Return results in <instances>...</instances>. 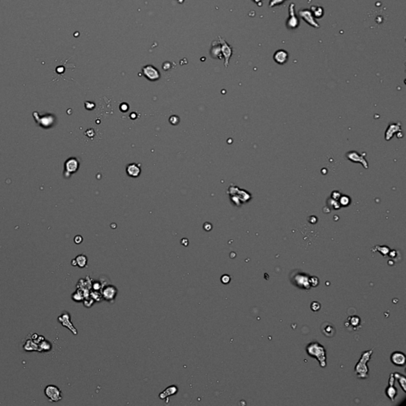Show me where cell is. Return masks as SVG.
I'll return each instance as SVG.
<instances>
[{
    "label": "cell",
    "mask_w": 406,
    "mask_h": 406,
    "mask_svg": "<svg viewBox=\"0 0 406 406\" xmlns=\"http://www.w3.org/2000/svg\"><path fill=\"white\" fill-rule=\"evenodd\" d=\"M305 351L309 356L315 358L318 361L320 366L322 368H325L327 366L326 362V351L323 345L318 342H311L307 344Z\"/></svg>",
    "instance_id": "1"
},
{
    "label": "cell",
    "mask_w": 406,
    "mask_h": 406,
    "mask_svg": "<svg viewBox=\"0 0 406 406\" xmlns=\"http://www.w3.org/2000/svg\"><path fill=\"white\" fill-rule=\"evenodd\" d=\"M372 354H373V349L368 350L362 353L360 359L355 366V372L358 379H366L369 377V368L367 363L370 359Z\"/></svg>",
    "instance_id": "2"
},
{
    "label": "cell",
    "mask_w": 406,
    "mask_h": 406,
    "mask_svg": "<svg viewBox=\"0 0 406 406\" xmlns=\"http://www.w3.org/2000/svg\"><path fill=\"white\" fill-rule=\"evenodd\" d=\"M291 283L300 289H303L305 291H309L311 288L309 283V276L304 272L299 270H296V272L292 271L291 273Z\"/></svg>",
    "instance_id": "3"
},
{
    "label": "cell",
    "mask_w": 406,
    "mask_h": 406,
    "mask_svg": "<svg viewBox=\"0 0 406 406\" xmlns=\"http://www.w3.org/2000/svg\"><path fill=\"white\" fill-rule=\"evenodd\" d=\"M44 393L46 397H48V401L51 402H57L63 398L61 390L54 385H48L46 386Z\"/></svg>",
    "instance_id": "4"
},
{
    "label": "cell",
    "mask_w": 406,
    "mask_h": 406,
    "mask_svg": "<svg viewBox=\"0 0 406 406\" xmlns=\"http://www.w3.org/2000/svg\"><path fill=\"white\" fill-rule=\"evenodd\" d=\"M218 41L220 43V49H221V54L222 58L224 60V66L227 68L229 63V60L232 55V48L231 46L226 42V40L223 39L222 37H218Z\"/></svg>",
    "instance_id": "5"
},
{
    "label": "cell",
    "mask_w": 406,
    "mask_h": 406,
    "mask_svg": "<svg viewBox=\"0 0 406 406\" xmlns=\"http://www.w3.org/2000/svg\"><path fill=\"white\" fill-rule=\"evenodd\" d=\"M294 3L290 4L289 6V12H290V16L287 21V27L289 30H295L299 26V19L295 15L294 12Z\"/></svg>",
    "instance_id": "6"
},
{
    "label": "cell",
    "mask_w": 406,
    "mask_h": 406,
    "mask_svg": "<svg viewBox=\"0 0 406 406\" xmlns=\"http://www.w3.org/2000/svg\"><path fill=\"white\" fill-rule=\"evenodd\" d=\"M58 321L61 324V325L69 329L74 335H77V330L71 321V316L68 312H65L62 315H61L58 317Z\"/></svg>",
    "instance_id": "7"
},
{
    "label": "cell",
    "mask_w": 406,
    "mask_h": 406,
    "mask_svg": "<svg viewBox=\"0 0 406 406\" xmlns=\"http://www.w3.org/2000/svg\"><path fill=\"white\" fill-rule=\"evenodd\" d=\"M298 15H299L301 19H303L304 21H305L309 26H312V27L314 28L320 27V25L318 24L317 22H316L314 17L312 16V12H311L310 10H308V9L301 10H299V12H298Z\"/></svg>",
    "instance_id": "8"
},
{
    "label": "cell",
    "mask_w": 406,
    "mask_h": 406,
    "mask_svg": "<svg viewBox=\"0 0 406 406\" xmlns=\"http://www.w3.org/2000/svg\"><path fill=\"white\" fill-rule=\"evenodd\" d=\"M142 72H143L144 75L151 81L158 80L160 77V72L157 70V68L153 67V65H147V66L144 67L142 69Z\"/></svg>",
    "instance_id": "9"
},
{
    "label": "cell",
    "mask_w": 406,
    "mask_h": 406,
    "mask_svg": "<svg viewBox=\"0 0 406 406\" xmlns=\"http://www.w3.org/2000/svg\"><path fill=\"white\" fill-rule=\"evenodd\" d=\"M103 289L102 291V295L103 298L108 301H112V300H114L116 298V295L118 294V289L116 288L113 285H107L103 286Z\"/></svg>",
    "instance_id": "10"
},
{
    "label": "cell",
    "mask_w": 406,
    "mask_h": 406,
    "mask_svg": "<svg viewBox=\"0 0 406 406\" xmlns=\"http://www.w3.org/2000/svg\"><path fill=\"white\" fill-rule=\"evenodd\" d=\"M390 360L397 366H404L406 363L405 355L401 351H394L391 354Z\"/></svg>",
    "instance_id": "11"
},
{
    "label": "cell",
    "mask_w": 406,
    "mask_h": 406,
    "mask_svg": "<svg viewBox=\"0 0 406 406\" xmlns=\"http://www.w3.org/2000/svg\"><path fill=\"white\" fill-rule=\"evenodd\" d=\"M320 332H321V333L324 336H325L326 337H329V338H332V337L335 336L336 333L335 326L332 324L330 322L328 321L324 322L322 324L321 326H320Z\"/></svg>",
    "instance_id": "12"
},
{
    "label": "cell",
    "mask_w": 406,
    "mask_h": 406,
    "mask_svg": "<svg viewBox=\"0 0 406 406\" xmlns=\"http://www.w3.org/2000/svg\"><path fill=\"white\" fill-rule=\"evenodd\" d=\"M274 61L278 65H284L289 59V54L286 50L278 49L275 52L273 56Z\"/></svg>",
    "instance_id": "13"
},
{
    "label": "cell",
    "mask_w": 406,
    "mask_h": 406,
    "mask_svg": "<svg viewBox=\"0 0 406 406\" xmlns=\"http://www.w3.org/2000/svg\"><path fill=\"white\" fill-rule=\"evenodd\" d=\"M126 171L128 175L131 177H137L138 175H140V167H138L136 164H129L126 168Z\"/></svg>",
    "instance_id": "14"
},
{
    "label": "cell",
    "mask_w": 406,
    "mask_h": 406,
    "mask_svg": "<svg viewBox=\"0 0 406 406\" xmlns=\"http://www.w3.org/2000/svg\"><path fill=\"white\" fill-rule=\"evenodd\" d=\"M177 392H178V388H177V386H169V387L167 388V389H166L163 393H160V398L164 399L167 397H168V396L174 395V394H175Z\"/></svg>",
    "instance_id": "15"
},
{
    "label": "cell",
    "mask_w": 406,
    "mask_h": 406,
    "mask_svg": "<svg viewBox=\"0 0 406 406\" xmlns=\"http://www.w3.org/2000/svg\"><path fill=\"white\" fill-rule=\"evenodd\" d=\"M310 10L312 14V16L314 17V19H320L324 16V9L320 6H312Z\"/></svg>",
    "instance_id": "16"
},
{
    "label": "cell",
    "mask_w": 406,
    "mask_h": 406,
    "mask_svg": "<svg viewBox=\"0 0 406 406\" xmlns=\"http://www.w3.org/2000/svg\"><path fill=\"white\" fill-rule=\"evenodd\" d=\"M66 170L69 172H75L78 168V162L75 159H70L65 164Z\"/></svg>",
    "instance_id": "17"
},
{
    "label": "cell",
    "mask_w": 406,
    "mask_h": 406,
    "mask_svg": "<svg viewBox=\"0 0 406 406\" xmlns=\"http://www.w3.org/2000/svg\"><path fill=\"white\" fill-rule=\"evenodd\" d=\"M386 396L389 398H390L391 401H394V399L397 395V390L395 388L394 385H389V386L386 388Z\"/></svg>",
    "instance_id": "18"
},
{
    "label": "cell",
    "mask_w": 406,
    "mask_h": 406,
    "mask_svg": "<svg viewBox=\"0 0 406 406\" xmlns=\"http://www.w3.org/2000/svg\"><path fill=\"white\" fill-rule=\"evenodd\" d=\"M393 376H394V379H395L398 382L399 384L401 385V389L403 390V391L406 392V379H405V377H404L403 375H401V374L397 373V372L393 374Z\"/></svg>",
    "instance_id": "19"
},
{
    "label": "cell",
    "mask_w": 406,
    "mask_h": 406,
    "mask_svg": "<svg viewBox=\"0 0 406 406\" xmlns=\"http://www.w3.org/2000/svg\"><path fill=\"white\" fill-rule=\"evenodd\" d=\"M24 349L28 351H38L39 350L38 344H36L35 342L33 341V340H29L26 341V344L24 345Z\"/></svg>",
    "instance_id": "20"
},
{
    "label": "cell",
    "mask_w": 406,
    "mask_h": 406,
    "mask_svg": "<svg viewBox=\"0 0 406 406\" xmlns=\"http://www.w3.org/2000/svg\"><path fill=\"white\" fill-rule=\"evenodd\" d=\"M75 260H76V263H77V266L80 267V268H83L87 264V257L85 255H83V254L76 256Z\"/></svg>",
    "instance_id": "21"
},
{
    "label": "cell",
    "mask_w": 406,
    "mask_h": 406,
    "mask_svg": "<svg viewBox=\"0 0 406 406\" xmlns=\"http://www.w3.org/2000/svg\"><path fill=\"white\" fill-rule=\"evenodd\" d=\"M39 351H49L52 348V345L48 341H46L45 340H42L40 344H38Z\"/></svg>",
    "instance_id": "22"
},
{
    "label": "cell",
    "mask_w": 406,
    "mask_h": 406,
    "mask_svg": "<svg viewBox=\"0 0 406 406\" xmlns=\"http://www.w3.org/2000/svg\"><path fill=\"white\" fill-rule=\"evenodd\" d=\"M83 298H84V294H83V292H82V291H79V290H78L77 291H75V292L72 294V299H73L74 301H77V302H79V301H82L83 300Z\"/></svg>",
    "instance_id": "23"
},
{
    "label": "cell",
    "mask_w": 406,
    "mask_h": 406,
    "mask_svg": "<svg viewBox=\"0 0 406 406\" xmlns=\"http://www.w3.org/2000/svg\"><path fill=\"white\" fill-rule=\"evenodd\" d=\"M320 304L317 301H312V303H311L310 308L313 312H318V311L320 309Z\"/></svg>",
    "instance_id": "24"
},
{
    "label": "cell",
    "mask_w": 406,
    "mask_h": 406,
    "mask_svg": "<svg viewBox=\"0 0 406 406\" xmlns=\"http://www.w3.org/2000/svg\"><path fill=\"white\" fill-rule=\"evenodd\" d=\"M286 0H270L269 2V7H274L275 6L282 5Z\"/></svg>",
    "instance_id": "25"
},
{
    "label": "cell",
    "mask_w": 406,
    "mask_h": 406,
    "mask_svg": "<svg viewBox=\"0 0 406 406\" xmlns=\"http://www.w3.org/2000/svg\"><path fill=\"white\" fill-rule=\"evenodd\" d=\"M309 283H310L311 287H317L318 284H319V279H318V278L315 277V276L309 277Z\"/></svg>",
    "instance_id": "26"
},
{
    "label": "cell",
    "mask_w": 406,
    "mask_h": 406,
    "mask_svg": "<svg viewBox=\"0 0 406 406\" xmlns=\"http://www.w3.org/2000/svg\"><path fill=\"white\" fill-rule=\"evenodd\" d=\"M350 322H351V324L353 326H357L359 324V323H360V318L358 317V316H351V317L350 318Z\"/></svg>",
    "instance_id": "27"
},
{
    "label": "cell",
    "mask_w": 406,
    "mask_h": 406,
    "mask_svg": "<svg viewBox=\"0 0 406 406\" xmlns=\"http://www.w3.org/2000/svg\"><path fill=\"white\" fill-rule=\"evenodd\" d=\"M221 281L223 284H228V283H229L230 281H231V278H230V276L228 275V274H224V275L221 276Z\"/></svg>",
    "instance_id": "28"
},
{
    "label": "cell",
    "mask_w": 406,
    "mask_h": 406,
    "mask_svg": "<svg viewBox=\"0 0 406 406\" xmlns=\"http://www.w3.org/2000/svg\"><path fill=\"white\" fill-rule=\"evenodd\" d=\"M103 287V286H102L101 283H98V282H95V283H93V284L91 285L92 288L94 289V291H98V290H100V289H101Z\"/></svg>",
    "instance_id": "29"
},
{
    "label": "cell",
    "mask_w": 406,
    "mask_h": 406,
    "mask_svg": "<svg viewBox=\"0 0 406 406\" xmlns=\"http://www.w3.org/2000/svg\"><path fill=\"white\" fill-rule=\"evenodd\" d=\"M341 200H344V202L341 201V204L343 206H347L350 203V199H348L347 197H343V198H341Z\"/></svg>",
    "instance_id": "30"
},
{
    "label": "cell",
    "mask_w": 406,
    "mask_h": 406,
    "mask_svg": "<svg viewBox=\"0 0 406 406\" xmlns=\"http://www.w3.org/2000/svg\"><path fill=\"white\" fill-rule=\"evenodd\" d=\"M74 241H75V244L79 245V244H81L82 241H83V237L81 236H76L74 238Z\"/></svg>",
    "instance_id": "31"
},
{
    "label": "cell",
    "mask_w": 406,
    "mask_h": 406,
    "mask_svg": "<svg viewBox=\"0 0 406 406\" xmlns=\"http://www.w3.org/2000/svg\"><path fill=\"white\" fill-rule=\"evenodd\" d=\"M72 263V266H77V263H76V260H75V259H72V263Z\"/></svg>",
    "instance_id": "32"
},
{
    "label": "cell",
    "mask_w": 406,
    "mask_h": 406,
    "mask_svg": "<svg viewBox=\"0 0 406 406\" xmlns=\"http://www.w3.org/2000/svg\"><path fill=\"white\" fill-rule=\"evenodd\" d=\"M252 1H253V2H256V3H258V2H259V1H262V0H252Z\"/></svg>",
    "instance_id": "33"
}]
</instances>
